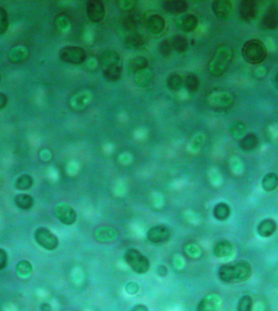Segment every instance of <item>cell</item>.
Here are the masks:
<instances>
[{
	"label": "cell",
	"instance_id": "obj_1",
	"mask_svg": "<svg viewBox=\"0 0 278 311\" xmlns=\"http://www.w3.org/2000/svg\"><path fill=\"white\" fill-rule=\"evenodd\" d=\"M251 264L246 260L224 264L218 269V277L225 283L242 282L252 276Z\"/></svg>",
	"mask_w": 278,
	"mask_h": 311
},
{
	"label": "cell",
	"instance_id": "obj_25",
	"mask_svg": "<svg viewBox=\"0 0 278 311\" xmlns=\"http://www.w3.org/2000/svg\"><path fill=\"white\" fill-rule=\"evenodd\" d=\"M231 207L226 203H219L214 207L213 216L217 221H226L231 216Z\"/></svg>",
	"mask_w": 278,
	"mask_h": 311
},
{
	"label": "cell",
	"instance_id": "obj_49",
	"mask_svg": "<svg viewBox=\"0 0 278 311\" xmlns=\"http://www.w3.org/2000/svg\"><path fill=\"white\" fill-rule=\"evenodd\" d=\"M0 81H1V75H0Z\"/></svg>",
	"mask_w": 278,
	"mask_h": 311
},
{
	"label": "cell",
	"instance_id": "obj_39",
	"mask_svg": "<svg viewBox=\"0 0 278 311\" xmlns=\"http://www.w3.org/2000/svg\"><path fill=\"white\" fill-rule=\"evenodd\" d=\"M8 17L6 9L0 7V35L6 34L8 29Z\"/></svg>",
	"mask_w": 278,
	"mask_h": 311
},
{
	"label": "cell",
	"instance_id": "obj_23",
	"mask_svg": "<svg viewBox=\"0 0 278 311\" xmlns=\"http://www.w3.org/2000/svg\"><path fill=\"white\" fill-rule=\"evenodd\" d=\"M230 133L235 140H242L247 135V126L244 123L235 120L230 126Z\"/></svg>",
	"mask_w": 278,
	"mask_h": 311
},
{
	"label": "cell",
	"instance_id": "obj_35",
	"mask_svg": "<svg viewBox=\"0 0 278 311\" xmlns=\"http://www.w3.org/2000/svg\"><path fill=\"white\" fill-rule=\"evenodd\" d=\"M172 44H173V50H175L177 52L184 53L186 51L188 48V41L186 38L183 36L176 35L172 39Z\"/></svg>",
	"mask_w": 278,
	"mask_h": 311
},
{
	"label": "cell",
	"instance_id": "obj_27",
	"mask_svg": "<svg viewBox=\"0 0 278 311\" xmlns=\"http://www.w3.org/2000/svg\"><path fill=\"white\" fill-rule=\"evenodd\" d=\"M14 201L17 207L22 210H29L34 206V198L26 194H19L16 195Z\"/></svg>",
	"mask_w": 278,
	"mask_h": 311
},
{
	"label": "cell",
	"instance_id": "obj_40",
	"mask_svg": "<svg viewBox=\"0 0 278 311\" xmlns=\"http://www.w3.org/2000/svg\"><path fill=\"white\" fill-rule=\"evenodd\" d=\"M123 24H124V27H125V29H129V30H133L137 26V21H136V19H135V17H132V16H128L124 20Z\"/></svg>",
	"mask_w": 278,
	"mask_h": 311
},
{
	"label": "cell",
	"instance_id": "obj_26",
	"mask_svg": "<svg viewBox=\"0 0 278 311\" xmlns=\"http://www.w3.org/2000/svg\"><path fill=\"white\" fill-rule=\"evenodd\" d=\"M125 45L130 50H136L141 47L145 43V38L139 34H133L127 36L124 41Z\"/></svg>",
	"mask_w": 278,
	"mask_h": 311
},
{
	"label": "cell",
	"instance_id": "obj_32",
	"mask_svg": "<svg viewBox=\"0 0 278 311\" xmlns=\"http://www.w3.org/2000/svg\"><path fill=\"white\" fill-rule=\"evenodd\" d=\"M122 74V67L120 66H113V67H107L103 71V76L108 81H116L120 78Z\"/></svg>",
	"mask_w": 278,
	"mask_h": 311
},
{
	"label": "cell",
	"instance_id": "obj_17",
	"mask_svg": "<svg viewBox=\"0 0 278 311\" xmlns=\"http://www.w3.org/2000/svg\"><path fill=\"white\" fill-rule=\"evenodd\" d=\"M146 27L152 34H161L165 27V21L160 15H152L146 21Z\"/></svg>",
	"mask_w": 278,
	"mask_h": 311
},
{
	"label": "cell",
	"instance_id": "obj_48",
	"mask_svg": "<svg viewBox=\"0 0 278 311\" xmlns=\"http://www.w3.org/2000/svg\"><path fill=\"white\" fill-rule=\"evenodd\" d=\"M275 81H276L277 84H278V71L275 76Z\"/></svg>",
	"mask_w": 278,
	"mask_h": 311
},
{
	"label": "cell",
	"instance_id": "obj_4",
	"mask_svg": "<svg viewBox=\"0 0 278 311\" xmlns=\"http://www.w3.org/2000/svg\"><path fill=\"white\" fill-rule=\"evenodd\" d=\"M124 259L128 266L138 274H145L150 269V262L138 249L130 248L125 251Z\"/></svg>",
	"mask_w": 278,
	"mask_h": 311
},
{
	"label": "cell",
	"instance_id": "obj_34",
	"mask_svg": "<svg viewBox=\"0 0 278 311\" xmlns=\"http://www.w3.org/2000/svg\"><path fill=\"white\" fill-rule=\"evenodd\" d=\"M33 184H34V179L31 176L23 174L17 178L15 186L18 190H27L32 187Z\"/></svg>",
	"mask_w": 278,
	"mask_h": 311
},
{
	"label": "cell",
	"instance_id": "obj_24",
	"mask_svg": "<svg viewBox=\"0 0 278 311\" xmlns=\"http://www.w3.org/2000/svg\"><path fill=\"white\" fill-rule=\"evenodd\" d=\"M152 80V73L150 70L146 69L141 70L135 73V82L136 85L140 88H145L146 86L149 85Z\"/></svg>",
	"mask_w": 278,
	"mask_h": 311
},
{
	"label": "cell",
	"instance_id": "obj_11",
	"mask_svg": "<svg viewBox=\"0 0 278 311\" xmlns=\"http://www.w3.org/2000/svg\"><path fill=\"white\" fill-rule=\"evenodd\" d=\"M87 13L93 23L100 22L105 16V7L99 0H92L87 2Z\"/></svg>",
	"mask_w": 278,
	"mask_h": 311
},
{
	"label": "cell",
	"instance_id": "obj_7",
	"mask_svg": "<svg viewBox=\"0 0 278 311\" xmlns=\"http://www.w3.org/2000/svg\"><path fill=\"white\" fill-rule=\"evenodd\" d=\"M208 102L213 109H228L233 103V97L231 93L226 91H217L210 94Z\"/></svg>",
	"mask_w": 278,
	"mask_h": 311
},
{
	"label": "cell",
	"instance_id": "obj_10",
	"mask_svg": "<svg viewBox=\"0 0 278 311\" xmlns=\"http://www.w3.org/2000/svg\"><path fill=\"white\" fill-rule=\"evenodd\" d=\"M171 237V231L167 226L163 225L153 226L151 227L147 233H146V238L152 243H163L167 242Z\"/></svg>",
	"mask_w": 278,
	"mask_h": 311
},
{
	"label": "cell",
	"instance_id": "obj_44",
	"mask_svg": "<svg viewBox=\"0 0 278 311\" xmlns=\"http://www.w3.org/2000/svg\"><path fill=\"white\" fill-rule=\"evenodd\" d=\"M8 103V98L4 93H0V109H4Z\"/></svg>",
	"mask_w": 278,
	"mask_h": 311
},
{
	"label": "cell",
	"instance_id": "obj_19",
	"mask_svg": "<svg viewBox=\"0 0 278 311\" xmlns=\"http://www.w3.org/2000/svg\"><path fill=\"white\" fill-rule=\"evenodd\" d=\"M233 247L227 240H220L213 247V254L217 258H226L232 254Z\"/></svg>",
	"mask_w": 278,
	"mask_h": 311
},
{
	"label": "cell",
	"instance_id": "obj_9",
	"mask_svg": "<svg viewBox=\"0 0 278 311\" xmlns=\"http://www.w3.org/2000/svg\"><path fill=\"white\" fill-rule=\"evenodd\" d=\"M211 9L214 15L221 21L231 19L233 12L232 3L228 0H216L211 2Z\"/></svg>",
	"mask_w": 278,
	"mask_h": 311
},
{
	"label": "cell",
	"instance_id": "obj_47",
	"mask_svg": "<svg viewBox=\"0 0 278 311\" xmlns=\"http://www.w3.org/2000/svg\"><path fill=\"white\" fill-rule=\"evenodd\" d=\"M41 310L43 311H50V307L49 306V304H43L42 305Z\"/></svg>",
	"mask_w": 278,
	"mask_h": 311
},
{
	"label": "cell",
	"instance_id": "obj_21",
	"mask_svg": "<svg viewBox=\"0 0 278 311\" xmlns=\"http://www.w3.org/2000/svg\"><path fill=\"white\" fill-rule=\"evenodd\" d=\"M116 237V233L110 227H101L94 233V238L98 242H109L114 241Z\"/></svg>",
	"mask_w": 278,
	"mask_h": 311
},
{
	"label": "cell",
	"instance_id": "obj_18",
	"mask_svg": "<svg viewBox=\"0 0 278 311\" xmlns=\"http://www.w3.org/2000/svg\"><path fill=\"white\" fill-rule=\"evenodd\" d=\"M277 230V224L272 219H265L259 222L257 227V232L262 238H269Z\"/></svg>",
	"mask_w": 278,
	"mask_h": 311
},
{
	"label": "cell",
	"instance_id": "obj_41",
	"mask_svg": "<svg viewBox=\"0 0 278 311\" xmlns=\"http://www.w3.org/2000/svg\"><path fill=\"white\" fill-rule=\"evenodd\" d=\"M139 286L137 283H128L126 286H125V290H126V292L130 295L136 294V293L139 292Z\"/></svg>",
	"mask_w": 278,
	"mask_h": 311
},
{
	"label": "cell",
	"instance_id": "obj_5",
	"mask_svg": "<svg viewBox=\"0 0 278 311\" xmlns=\"http://www.w3.org/2000/svg\"><path fill=\"white\" fill-rule=\"evenodd\" d=\"M60 60L70 64H81L87 59V52L78 46H65L59 53Z\"/></svg>",
	"mask_w": 278,
	"mask_h": 311
},
{
	"label": "cell",
	"instance_id": "obj_6",
	"mask_svg": "<svg viewBox=\"0 0 278 311\" xmlns=\"http://www.w3.org/2000/svg\"><path fill=\"white\" fill-rule=\"evenodd\" d=\"M34 238L37 243L48 250L55 249L59 245L57 237L46 228H39L34 233Z\"/></svg>",
	"mask_w": 278,
	"mask_h": 311
},
{
	"label": "cell",
	"instance_id": "obj_33",
	"mask_svg": "<svg viewBox=\"0 0 278 311\" xmlns=\"http://www.w3.org/2000/svg\"><path fill=\"white\" fill-rule=\"evenodd\" d=\"M147 65H148V61L146 58L143 57V56H139V57H135L133 60H130V63H129V69L136 73L137 71L146 69Z\"/></svg>",
	"mask_w": 278,
	"mask_h": 311
},
{
	"label": "cell",
	"instance_id": "obj_31",
	"mask_svg": "<svg viewBox=\"0 0 278 311\" xmlns=\"http://www.w3.org/2000/svg\"><path fill=\"white\" fill-rule=\"evenodd\" d=\"M184 85L189 93H195L199 87V77L195 74H188L183 80Z\"/></svg>",
	"mask_w": 278,
	"mask_h": 311
},
{
	"label": "cell",
	"instance_id": "obj_38",
	"mask_svg": "<svg viewBox=\"0 0 278 311\" xmlns=\"http://www.w3.org/2000/svg\"><path fill=\"white\" fill-rule=\"evenodd\" d=\"M158 50L160 54H161L162 56H163V57H168V56H170L173 50L172 41L169 40V39L162 41L159 44Z\"/></svg>",
	"mask_w": 278,
	"mask_h": 311
},
{
	"label": "cell",
	"instance_id": "obj_28",
	"mask_svg": "<svg viewBox=\"0 0 278 311\" xmlns=\"http://www.w3.org/2000/svg\"><path fill=\"white\" fill-rule=\"evenodd\" d=\"M27 50L25 48L18 46L10 50L8 53V60L12 63H19L26 60Z\"/></svg>",
	"mask_w": 278,
	"mask_h": 311
},
{
	"label": "cell",
	"instance_id": "obj_45",
	"mask_svg": "<svg viewBox=\"0 0 278 311\" xmlns=\"http://www.w3.org/2000/svg\"><path fill=\"white\" fill-rule=\"evenodd\" d=\"M157 273L161 276H165L168 274V270H167L165 267L161 265L157 269Z\"/></svg>",
	"mask_w": 278,
	"mask_h": 311
},
{
	"label": "cell",
	"instance_id": "obj_42",
	"mask_svg": "<svg viewBox=\"0 0 278 311\" xmlns=\"http://www.w3.org/2000/svg\"><path fill=\"white\" fill-rule=\"evenodd\" d=\"M7 264V252L4 249H0V270L5 269Z\"/></svg>",
	"mask_w": 278,
	"mask_h": 311
},
{
	"label": "cell",
	"instance_id": "obj_20",
	"mask_svg": "<svg viewBox=\"0 0 278 311\" xmlns=\"http://www.w3.org/2000/svg\"><path fill=\"white\" fill-rule=\"evenodd\" d=\"M120 55L115 50H108L102 53L100 55V62L107 67L116 66L120 62Z\"/></svg>",
	"mask_w": 278,
	"mask_h": 311
},
{
	"label": "cell",
	"instance_id": "obj_43",
	"mask_svg": "<svg viewBox=\"0 0 278 311\" xmlns=\"http://www.w3.org/2000/svg\"><path fill=\"white\" fill-rule=\"evenodd\" d=\"M136 2L135 1H123L120 2V4L121 5V7H123L125 10H131L135 7Z\"/></svg>",
	"mask_w": 278,
	"mask_h": 311
},
{
	"label": "cell",
	"instance_id": "obj_3",
	"mask_svg": "<svg viewBox=\"0 0 278 311\" xmlns=\"http://www.w3.org/2000/svg\"><path fill=\"white\" fill-rule=\"evenodd\" d=\"M242 53V56L247 62L252 64H259L266 59V45L261 41L252 39L245 43Z\"/></svg>",
	"mask_w": 278,
	"mask_h": 311
},
{
	"label": "cell",
	"instance_id": "obj_46",
	"mask_svg": "<svg viewBox=\"0 0 278 311\" xmlns=\"http://www.w3.org/2000/svg\"><path fill=\"white\" fill-rule=\"evenodd\" d=\"M131 311H149L148 308L144 306V305H137L135 307H133Z\"/></svg>",
	"mask_w": 278,
	"mask_h": 311
},
{
	"label": "cell",
	"instance_id": "obj_8",
	"mask_svg": "<svg viewBox=\"0 0 278 311\" xmlns=\"http://www.w3.org/2000/svg\"><path fill=\"white\" fill-rule=\"evenodd\" d=\"M55 215L65 226H72L77 220V213L74 209L66 203H60L55 206Z\"/></svg>",
	"mask_w": 278,
	"mask_h": 311
},
{
	"label": "cell",
	"instance_id": "obj_16",
	"mask_svg": "<svg viewBox=\"0 0 278 311\" xmlns=\"http://www.w3.org/2000/svg\"><path fill=\"white\" fill-rule=\"evenodd\" d=\"M262 26L265 29H275L278 27V9L271 7L267 11L261 21Z\"/></svg>",
	"mask_w": 278,
	"mask_h": 311
},
{
	"label": "cell",
	"instance_id": "obj_29",
	"mask_svg": "<svg viewBox=\"0 0 278 311\" xmlns=\"http://www.w3.org/2000/svg\"><path fill=\"white\" fill-rule=\"evenodd\" d=\"M278 186V176L276 173H269L262 179V187L266 191H273Z\"/></svg>",
	"mask_w": 278,
	"mask_h": 311
},
{
	"label": "cell",
	"instance_id": "obj_37",
	"mask_svg": "<svg viewBox=\"0 0 278 311\" xmlns=\"http://www.w3.org/2000/svg\"><path fill=\"white\" fill-rule=\"evenodd\" d=\"M253 301L249 295H244L240 298L237 303V311H252Z\"/></svg>",
	"mask_w": 278,
	"mask_h": 311
},
{
	"label": "cell",
	"instance_id": "obj_15",
	"mask_svg": "<svg viewBox=\"0 0 278 311\" xmlns=\"http://www.w3.org/2000/svg\"><path fill=\"white\" fill-rule=\"evenodd\" d=\"M163 8L170 14H181L186 12L188 3L183 0H169L163 2Z\"/></svg>",
	"mask_w": 278,
	"mask_h": 311
},
{
	"label": "cell",
	"instance_id": "obj_14",
	"mask_svg": "<svg viewBox=\"0 0 278 311\" xmlns=\"http://www.w3.org/2000/svg\"><path fill=\"white\" fill-rule=\"evenodd\" d=\"M198 25V20L194 15L185 14L181 17L177 22L178 29L185 33H191L196 29Z\"/></svg>",
	"mask_w": 278,
	"mask_h": 311
},
{
	"label": "cell",
	"instance_id": "obj_30",
	"mask_svg": "<svg viewBox=\"0 0 278 311\" xmlns=\"http://www.w3.org/2000/svg\"><path fill=\"white\" fill-rule=\"evenodd\" d=\"M184 84L183 79L180 75L177 73L171 74L167 79V86L168 89L173 92H178L180 90Z\"/></svg>",
	"mask_w": 278,
	"mask_h": 311
},
{
	"label": "cell",
	"instance_id": "obj_12",
	"mask_svg": "<svg viewBox=\"0 0 278 311\" xmlns=\"http://www.w3.org/2000/svg\"><path fill=\"white\" fill-rule=\"evenodd\" d=\"M221 298L217 294H208L203 297L197 305V311H218L221 308Z\"/></svg>",
	"mask_w": 278,
	"mask_h": 311
},
{
	"label": "cell",
	"instance_id": "obj_22",
	"mask_svg": "<svg viewBox=\"0 0 278 311\" xmlns=\"http://www.w3.org/2000/svg\"><path fill=\"white\" fill-rule=\"evenodd\" d=\"M258 142H259V140L257 138L256 135H255L253 133L247 134L242 140H240V149L243 151V152L252 151V150L255 149L257 147Z\"/></svg>",
	"mask_w": 278,
	"mask_h": 311
},
{
	"label": "cell",
	"instance_id": "obj_13",
	"mask_svg": "<svg viewBox=\"0 0 278 311\" xmlns=\"http://www.w3.org/2000/svg\"><path fill=\"white\" fill-rule=\"evenodd\" d=\"M240 16L245 21L254 20L257 14V3L253 0H244L239 7Z\"/></svg>",
	"mask_w": 278,
	"mask_h": 311
},
{
	"label": "cell",
	"instance_id": "obj_2",
	"mask_svg": "<svg viewBox=\"0 0 278 311\" xmlns=\"http://www.w3.org/2000/svg\"><path fill=\"white\" fill-rule=\"evenodd\" d=\"M232 56L233 52L230 45L226 44L219 45L209 62L208 70L211 76H222L231 65Z\"/></svg>",
	"mask_w": 278,
	"mask_h": 311
},
{
	"label": "cell",
	"instance_id": "obj_36",
	"mask_svg": "<svg viewBox=\"0 0 278 311\" xmlns=\"http://www.w3.org/2000/svg\"><path fill=\"white\" fill-rule=\"evenodd\" d=\"M17 272L19 276H29L33 271V267L29 261L26 260H22L17 264V268H16Z\"/></svg>",
	"mask_w": 278,
	"mask_h": 311
}]
</instances>
